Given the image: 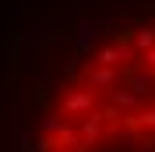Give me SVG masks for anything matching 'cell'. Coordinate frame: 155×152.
<instances>
[{
    "mask_svg": "<svg viewBox=\"0 0 155 152\" xmlns=\"http://www.w3.org/2000/svg\"><path fill=\"white\" fill-rule=\"evenodd\" d=\"M145 67H155V46H148V53H145V60H141Z\"/></svg>",
    "mask_w": 155,
    "mask_h": 152,
    "instance_id": "cell-1",
    "label": "cell"
}]
</instances>
